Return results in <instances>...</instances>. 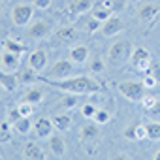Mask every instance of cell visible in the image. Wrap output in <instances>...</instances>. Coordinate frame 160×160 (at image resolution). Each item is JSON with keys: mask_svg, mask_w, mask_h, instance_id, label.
I'll use <instances>...</instances> for the list:
<instances>
[{"mask_svg": "<svg viewBox=\"0 0 160 160\" xmlns=\"http://www.w3.org/2000/svg\"><path fill=\"white\" fill-rule=\"evenodd\" d=\"M147 115L152 117V119H160V102H158V100H156V104H154L152 108L147 109Z\"/></svg>", "mask_w": 160, "mask_h": 160, "instance_id": "cell-37", "label": "cell"}, {"mask_svg": "<svg viewBox=\"0 0 160 160\" xmlns=\"http://www.w3.org/2000/svg\"><path fill=\"white\" fill-rule=\"evenodd\" d=\"M53 128H55L53 121H49V119H45V117L38 119L36 124H34V130H36V136H38V138H49V136L53 134Z\"/></svg>", "mask_w": 160, "mask_h": 160, "instance_id": "cell-13", "label": "cell"}, {"mask_svg": "<svg viewBox=\"0 0 160 160\" xmlns=\"http://www.w3.org/2000/svg\"><path fill=\"white\" fill-rule=\"evenodd\" d=\"M49 151L57 156V158H62L64 152H66V143H64V138L58 136V134H51L49 136Z\"/></svg>", "mask_w": 160, "mask_h": 160, "instance_id": "cell-12", "label": "cell"}, {"mask_svg": "<svg viewBox=\"0 0 160 160\" xmlns=\"http://www.w3.org/2000/svg\"><path fill=\"white\" fill-rule=\"evenodd\" d=\"M51 121H53L55 128H57V130H60V132H64V130H68V128L72 126V117H70V115H66V113H64V115H55Z\"/></svg>", "mask_w": 160, "mask_h": 160, "instance_id": "cell-20", "label": "cell"}, {"mask_svg": "<svg viewBox=\"0 0 160 160\" xmlns=\"http://www.w3.org/2000/svg\"><path fill=\"white\" fill-rule=\"evenodd\" d=\"M49 32H51V25H49L45 19H40V21H36V23L28 28L27 36L32 38V40H42V38H45Z\"/></svg>", "mask_w": 160, "mask_h": 160, "instance_id": "cell-9", "label": "cell"}, {"mask_svg": "<svg viewBox=\"0 0 160 160\" xmlns=\"http://www.w3.org/2000/svg\"><path fill=\"white\" fill-rule=\"evenodd\" d=\"M28 64H30V68H32L36 73H40V72L47 66V53L42 51V49L32 51L30 57H28Z\"/></svg>", "mask_w": 160, "mask_h": 160, "instance_id": "cell-11", "label": "cell"}, {"mask_svg": "<svg viewBox=\"0 0 160 160\" xmlns=\"http://www.w3.org/2000/svg\"><path fill=\"white\" fill-rule=\"evenodd\" d=\"M98 134H100V130H98V126L96 124H85L83 128H81V134H79V138H81V141H94L96 138H98Z\"/></svg>", "mask_w": 160, "mask_h": 160, "instance_id": "cell-19", "label": "cell"}, {"mask_svg": "<svg viewBox=\"0 0 160 160\" xmlns=\"http://www.w3.org/2000/svg\"><path fill=\"white\" fill-rule=\"evenodd\" d=\"M154 104H156V98H154V96H151V94H145V96L141 98V106L145 108V111H147L149 108H152Z\"/></svg>", "mask_w": 160, "mask_h": 160, "instance_id": "cell-34", "label": "cell"}, {"mask_svg": "<svg viewBox=\"0 0 160 160\" xmlns=\"http://www.w3.org/2000/svg\"><path fill=\"white\" fill-rule=\"evenodd\" d=\"M0 12H2V4H0Z\"/></svg>", "mask_w": 160, "mask_h": 160, "instance_id": "cell-44", "label": "cell"}, {"mask_svg": "<svg viewBox=\"0 0 160 160\" xmlns=\"http://www.w3.org/2000/svg\"><path fill=\"white\" fill-rule=\"evenodd\" d=\"M124 138L132 139V141H141V139H147V130H145V124H139V122H134L132 126H128V130L124 132Z\"/></svg>", "mask_w": 160, "mask_h": 160, "instance_id": "cell-14", "label": "cell"}, {"mask_svg": "<svg viewBox=\"0 0 160 160\" xmlns=\"http://www.w3.org/2000/svg\"><path fill=\"white\" fill-rule=\"evenodd\" d=\"M34 15V4H17L13 10H12V21L15 27H25L28 25V21L32 19Z\"/></svg>", "mask_w": 160, "mask_h": 160, "instance_id": "cell-5", "label": "cell"}, {"mask_svg": "<svg viewBox=\"0 0 160 160\" xmlns=\"http://www.w3.org/2000/svg\"><path fill=\"white\" fill-rule=\"evenodd\" d=\"M19 111H21V115H23V117H30V113L34 111V104L23 102V104H19Z\"/></svg>", "mask_w": 160, "mask_h": 160, "instance_id": "cell-31", "label": "cell"}, {"mask_svg": "<svg viewBox=\"0 0 160 160\" xmlns=\"http://www.w3.org/2000/svg\"><path fill=\"white\" fill-rule=\"evenodd\" d=\"M158 13H160V8L154 6V4H151V2H147V4H143V6L139 8L138 19H139L141 23H152V21L158 17Z\"/></svg>", "mask_w": 160, "mask_h": 160, "instance_id": "cell-10", "label": "cell"}, {"mask_svg": "<svg viewBox=\"0 0 160 160\" xmlns=\"http://www.w3.org/2000/svg\"><path fill=\"white\" fill-rule=\"evenodd\" d=\"M100 28H102V21H98V19H94V17L87 23V30H89V32H96V30H100Z\"/></svg>", "mask_w": 160, "mask_h": 160, "instance_id": "cell-36", "label": "cell"}, {"mask_svg": "<svg viewBox=\"0 0 160 160\" xmlns=\"http://www.w3.org/2000/svg\"><path fill=\"white\" fill-rule=\"evenodd\" d=\"M23 154H25V158H28V160H43V158H47V156L43 154V151H42L36 143H32V141H28V143L25 145Z\"/></svg>", "mask_w": 160, "mask_h": 160, "instance_id": "cell-16", "label": "cell"}, {"mask_svg": "<svg viewBox=\"0 0 160 160\" xmlns=\"http://www.w3.org/2000/svg\"><path fill=\"white\" fill-rule=\"evenodd\" d=\"M92 17L104 23V21H108V19L111 17V10H109V8H106V6H104V8H96V10L92 12Z\"/></svg>", "mask_w": 160, "mask_h": 160, "instance_id": "cell-27", "label": "cell"}, {"mask_svg": "<svg viewBox=\"0 0 160 160\" xmlns=\"http://www.w3.org/2000/svg\"><path fill=\"white\" fill-rule=\"evenodd\" d=\"M55 36H57V42H68L75 36V28L73 27H62V28L57 30Z\"/></svg>", "mask_w": 160, "mask_h": 160, "instance_id": "cell-22", "label": "cell"}, {"mask_svg": "<svg viewBox=\"0 0 160 160\" xmlns=\"http://www.w3.org/2000/svg\"><path fill=\"white\" fill-rule=\"evenodd\" d=\"M156 83H158V81H156V79H154V75L147 72V75L143 77V85H145V89H152V87H154Z\"/></svg>", "mask_w": 160, "mask_h": 160, "instance_id": "cell-35", "label": "cell"}, {"mask_svg": "<svg viewBox=\"0 0 160 160\" xmlns=\"http://www.w3.org/2000/svg\"><path fill=\"white\" fill-rule=\"evenodd\" d=\"M149 73H152V75H154V79L160 83V64H158V62H152V64H151Z\"/></svg>", "mask_w": 160, "mask_h": 160, "instance_id": "cell-38", "label": "cell"}, {"mask_svg": "<svg viewBox=\"0 0 160 160\" xmlns=\"http://www.w3.org/2000/svg\"><path fill=\"white\" fill-rule=\"evenodd\" d=\"M130 64H132L136 70L147 73L149 68H151V64H152V58H151V55H149V51H147L145 47H136V49L132 51V55H130Z\"/></svg>", "mask_w": 160, "mask_h": 160, "instance_id": "cell-4", "label": "cell"}, {"mask_svg": "<svg viewBox=\"0 0 160 160\" xmlns=\"http://www.w3.org/2000/svg\"><path fill=\"white\" fill-rule=\"evenodd\" d=\"M43 100V92L40 91V89H30V91H27V94H25V102H28V104H40Z\"/></svg>", "mask_w": 160, "mask_h": 160, "instance_id": "cell-26", "label": "cell"}, {"mask_svg": "<svg viewBox=\"0 0 160 160\" xmlns=\"http://www.w3.org/2000/svg\"><path fill=\"white\" fill-rule=\"evenodd\" d=\"M132 55V45L128 40H119L109 47V60L113 64H121L124 60H130Z\"/></svg>", "mask_w": 160, "mask_h": 160, "instance_id": "cell-3", "label": "cell"}, {"mask_svg": "<svg viewBox=\"0 0 160 160\" xmlns=\"http://www.w3.org/2000/svg\"><path fill=\"white\" fill-rule=\"evenodd\" d=\"M119 91L130 102H141V98L145 96L143 81H124V83H119Z\"/></svg>", "mask_w": 160, "mask_h": 160, "instance_id": "cell-2", "label": "cell"}, {"mask_svg": "<svg viewBox=\"0 0 160 160\" xmlns=\"http://www.w3.org/2000/svg\"><path fill=\"white\" fill-rule=\"evenodd\" d=\"M121 30H124V23H122L119 17H109L108 21L102 23V28H100L102 36H106V38L115 36V34H119Z\"/></svg>", "mask_w": 160, "mask_h": 160, "instance_id": "cell-8", "label": "cell"}, {"mask_svg": "<svg viewBox=\"0 0 160 160\" xmlns=\"http://www.w3.org/2000/svg\"><path fill=\"white\" fill-rule=\"evenodd\" d=\"M58 104L64 106V108H72V106H75V98H73V96H64Z\"/></svg>", "mask_w": 160, "mask_h": 160, "instance_id": "cell-40", "label": "cell"}, {"mask_svg": "<svg viewBox=\"0 0 160 160\" xmlns=\"http://www.w3.org/2000/svg\"><path fill=\"white\" fill-rule=\"evenodd\" d=\"M154 158H156V160H160V151H158V152L154 154Z\"/></svg>", "mask_w": 160, "mask_h": 160, "instance_id": "cell-43", "label": "cell"}, {"mask_svg": "<svg viewBox=\"0 0 160 160\" xmlns=\"http://www.w3.org/2000/svg\"><path fill=\"white\" fill-rule=\"evenodd\" d=\"M89 68H91V70H92L94 73L102 72V70H104V62H102V58H98V57H96V58H92V60H91V66H89Z\"/></svg>", "mask_w": 160, "mask_h": 160, "instance_id": "cell-33", "label": "cell"}, {"mask_svg": "<svg viewBox=\"0 0 160 160\" xmlns=\"http://www.w3.org/2000/svg\"><path fill=\"white\" fill-rule=\"evenodd\" d=\"M4 91H6V89L2 87V83H0V98H2V94H4Z\"/></svg>", "mask_w": 160, "mask_h": 160, "instance_id": "cell-42", "label": "cell"}, {"mask_svg": "<svg viewBox=\"0 0 160 160\" xmlns=\"http://www.w3.org/2000/svg\"><path fill=\"white\" fill-rule=\"evenodd\" d=\"M109 121V111L108 109H98L96 115H94V122L96 124H106Z\"/></svg>", "mask_w": 160, "mask_h": 160, "instance_id": "cell-28", "label": "cell"}, {"mask_svg": "<svg viewBox=\"0 0 160 160\" xmlns=\"http://www.w3.org/2000/svg\"><path fill=\"white\" fill-rule=\"evenodd\" d=\"M10 139H12L10 124L8 122H0V141H10Z\"/></svg>", "mask_w": 160, "mask_h": 160, "instance_id": "cell-29", "label": "cell"}, {"mask_svg": "<svg viewBox=\"0 0 160 160\" xmlns=\"http://www.w3.org/2000/svg\"><path fill=\"white\" fill-rule=\"evenodd\" d=\"M87 58H89V49L85 45H75L70 49V60L72 62L83 64V62H87Z\"/></svg>", "mask_w": 160, "mask_h": 160, "instance_id": "cell-15", "label": "cell"}, {"mask_svg": "<svg viewBox=\"0 0 160 160\" xmlns=\"http://www.w3.org/2000/svg\"><path fill=\"white\" fill-rule=\"evenodd\" d=\"M4 49H6V51H12V53H15V55H21L23 51H27V47H25L23 43L15 42V40H12V38L4 40Z\"/></svg>", "mask_w": 160, "mask_h": 160, "instance_id": "cell-23", "label": "cell"}, {"mask_svg": "<svg viewBox=\"0 0 160 160\" xmlns=\"http://www.w3.org/2000/svg\"><path fill=\"white\" fill-rule=\"evenodd\" d=\"M92 6H94V0H73L70 4V12L73 15H81V13L89 12Z\"/></svg>", "mask_w": 160, "mask_h": 160, "instance_id": "cell-17", "label": "cell"}, {"mask_svg": "<svg viewBox=\"0 0 160 160\" xmlns=\"http://www.w3.org/2000/svg\"><path fill=\"white\" fill-rule=\"evenodd\" d=\"M17 81L19 83H32V81H38V75L32 68H25V70L17 72Z\"/></svg>", "mask_w": 160, "mask_h": 160, "instance_id": "cell-21", "label": "cell"}, {"mask_svg": "<svg viewBox=\"0 0 160 160\" xmlns=\"http://www.w3.org/2000/svg\"><path fill=\"white\" fill-rule=\"evenodd\" d=\"M0 70H2V72H10V73H15L19 70V55L4 49L2 57H0Z\"/></svg>", "mask_w": 160, "mask_h": 160, "instance_id": "cell-7", "label": "cell"}, {"mask_svg": "<svg viewBox=\"0 0 160 160\" xmlns=\"http://www.w3.org/2000/svg\"><path fill=\"white\" fill-rule=\"evenodd\" d=\"M13 126H15V130H17L19 134H28V132L32 130L30 117H21L19 121H15V122H13Z\"/></svg>", "mask_w": 160, "mask_h": 160, "instance_id": "cell-24", "label": "cell"}, {"mask_svg": "<svg viewBox=\"0 0 160 160\" xmlns=\"http://www.w3.org/2000/svg\"><path fill=\"white\" fill-rule=\"evenodd\" d=\"M38 79L47 83L49 87H55V89H60V91H66V92H72V94H89V92L102 91V85L98 81H94V79L87 77V75L66 77V79H60V81H53L51 77H38Z\"/></svg>", "mask_w": 160, "mask_h": 160, "instance_id": "cell-1", "label": "cell"}, {"mask_svg": "<svg viewBox=\"0 0 160 160\" xmlns=\"http://www.w3.org/2000/svg\"><path fill=\"white\" fill-rule=\"evenodd\" d=\"M96 108H94V104H85L83 108H81V113H83V117H87V119H94V115H96Z\"/></svg>", "mask_w": 160, "mask_h": 160, "instance_id": "cell-30", "label": "cell"}, {"mask_svg": "<svg viewBox=\"0 0 160 160\" xmlns=\"http://www.w3.org/2000/svg\"><path fill=\"white\" fill-rule=\"evenodd\" d=\"M104 6H106V8H109V10L113 12V10H119V8H122V6H124V0H106Z\"/></svg>", "mask_w": 160, "mask_h": 160, "instance_id": "cell-32", "label": "cell"}, {"mask_svg": "<svg viewBox=\"0 0 160 160\" xmlns=\"http://www.w3.org/2000/svg\"><path fill=\"white\" fill-rule=\"evenodd\" d=\"M72 72H73V62L72 60H66V58H60V60H57L51 66L49 77L51 79H66V77L72 75Z\"/></svg>", "mask_w": 160, "mask_h": 160, "instance_id": "cell-6", "label": "cell"}, {"mask_svg": "<svg viewBox=\"0 0 160 160\" xmlns=\"http://www.w3.org/2000/svg\"><path fill=\"white\" fill-rule=\"evenodd\" d=\"M34 6L38 10H47L51 6V0H34Z\"/></svg>", "mask_w": 160, "mask_h": 160, "instance_id": "cell-41", "label": "cell"}, {"mask_svg": "<svg viewBox=\"0 0 160 160\" xmlns=\"http://www.w3.org/2000/svg\"><path fill=\"white\" fill-rule=\"evenodd\" d=\"M23 115H21V111H19V108H15V109H10V113H8V119H10V122H15V121H19Z\"/></svg>", "mask_w": 160, "mask_h": 160, "instance_id": "cell-39", "label": "cell"}, {"mask_svg": "<svg viewBox=\"0 0 160 160\" xmlns=\"http://www.w3.org/2000/svg\"><path fill=\"white\" fill-rule=\"evenodd\" d=\"M145 130H147V139H151V141L160 139V122H149V124H145Z\"/></svg>", "mask_w": 160, "mask_h": 160, "instance_id": "cell-25", "label": "cell"}, {"mask_svg": "<svg viewBox=\"0 0 160 160\" xmlns=\"http://www.w3.org/2000/svg\"><path fill=\"white\" fill-rule=\"evenodd\" d=\"M0 83L6 91H15L19 81H17V73H10V72H0Z\"/></svg>", "mask_w": 160, "mask_h": 160, "instance_id": "cell-18", "label": "cell"}]
</instances>
